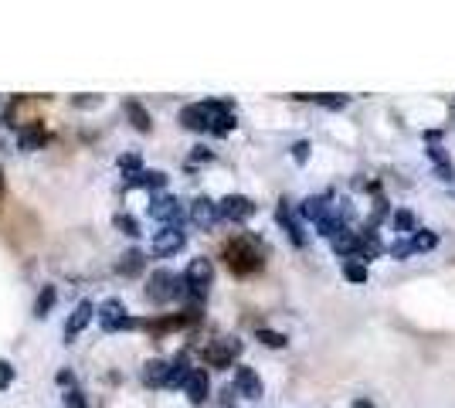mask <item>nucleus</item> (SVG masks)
Masks as SVG:
<instances>
[{"instance_id": "13", "label": "nucleus", "mask_w": 455, "mask_h": 408, "mask_svg": "<svg viewBox=\"0 0 455 408\" xmlns=\"http://www.w3.org/2000/svg\"><path fill=\"white\" fill-rule=\"evenodd\" d=\"M275 221L283 225V232L289 238H292V245H306V232H302V225H299L296 218H292V211H289V201H279V208H275Z\"/></svg>"}, {"instance_id": "36", "label": "nucleus", "mask_w": 455, "mask_h": 408, "mask_svg": "<svg viewBox=\"0 0 455 408\" xmlns=\"http://www.w3.org/2000/svg\"><path fill=\"white\" fill-rule=\"evenodd\" d=\"M204 160H211V150H207V146H194V154H190V163H204Z\"/></svg>"}, {"instance_id": "23", "label": "nucleus", "mask_w": 455, "mask_h": 408, "mask_svg": "<svg viewBox=\"0 0 455 408\" xmlns=\"http://www.w3.org/2000/svg\"><path fill=\"white\" fill-rule=\"evenodd\" d=\"M55 299H58V289H55V286H45V289H41V296L34 299V316H38V320H45V316L51 313V306H55Z\"/></svg>"}, {"instance_id": "32", "label": "nucleus", "mask_w": 455, "mask_h": 408, "mask_svg": "<svg viewBox=\"0 0 455 408\" xmlns=\"http://www.w3.org/2000/svg\"><path fill=\"white\" fill-rule=\"evenodd\" d=\"M62 402H65V408H89V405H85V394H82L79 388H68Z\"/></svg>"}, {"instance_id": "10", "label": "nucleus", "mask_w": 455, "mask_h": 408, "mask_svg": "<svg viewBox=\"0 0 455 408\" xmlns=\"http://www.w3.org/2000/svg\"><path fill=\"white\" fill-rule=\"evenodd\" d=\"M184 249V232L180 228H160L157 235H153V245H150V252L157 255V259H167V255H173V252Z\"/></svg>"}, {"instance_id": "18", "label": "nucleus", "mask_w": 455, "mask_h": 408, "mask_svg": "<svg viewBox=\"0 0 455 408\" xmlns=\"http://www.w3.org/2000/svg\"><path fill=\"white\" fill-rule=\"evenodd\" d=\"M126 116H129V123H133V129H136V133H150V129H153L150 112L143 109L136 99H129V102H126Z\"/></svg>"}, {"instance_id": "16", "label": "nucleus", "mask_w": 455, "mask_h": 408, "mask_svg": "<svg viewBox=\"0 0 455 408\" xmlns=\"http://www.w3.org/2000/svg\"><path fill=\"white\" fill-rule=\"evenodd\" d=\"M167 371H170V361H160V358L146 361L143 364V385L146 388H167Z\"/></svg>"}, {"instance_id": "22", "label": "nucleus", "mask_w": 455, "mask_h": 408, "mask_svg": "<svg viewBox=\"0 0 455 408\" xmlns=\"http://www.w3.org/2000/svg\"><path fill=\"white\" fill-rule=\"evenodd\" d=\"M167 184V173L163 171H143L136 177H129V188H150V190H160Z\"/></svg>"}, {"instance_id": "5", "label": "nucleus", "mask_w": 455, "mask_h": 408, "mask_svg": "<svg viewBox=\"0 0 455 408\" xmlns=\"http://www.w3.org/2000/svg\"><path fill=\"white\" fill-rule=\"evenodd\" d=\"M214 279V266H211V259H190L187 272H184V283H187V296L190 299H204L207 296V286Z\"/></svg>"}, {"instance_id": "11", "label": "nucleus", "mask_w": 455, "mask_h": 408, "mask_svg": "<svg viewBox=\"0 0 455 408\" xmlns=\"http://www.w3.org/2000/svg\"><path fill=\"white\" fill-rule=\"evenodd\" d=\"M235 394H241V398H262V377L255 375L251 367H245V364H238L235 367Z\"/></svg>"}, {"instance_id": "24", "label": "nucleus", "mask_w": 455, "mask_h": 408, "mask_svg": "<svg viewBox=\"0 0 455 408\" xmlns=\"http://www.w3.org/2000/svg\"><path fill=\"white\" fill-rule=\"evenodd\" d=\"M112 225H116V232H123V235H129V238H140L143 235L140 221L133 218V215H116V218H112Z\"/></svg>"}, {"instance_id": "38", "label": "nucleus", "mask_w": 455, "mask_h": 408, "mask_svg": "<svg viewBox=\"0 0 455 408\" xmlns=\"http://www.w3.org/2000/svg\"><path fill=\"white\" fill-rule=\"evenodd\" d=\"M75 106H79V109H89V106H99V95H79V99H75Z\"/></svg>"}, {"instance_id": "21", "label": "nucleus", "mask_w": 455, "mask_h": 408, "mask_svg": "<svg viewBox=\"0 0 455 408\" xmlns=\"http://www.w3.org/2000/svg\"><path fill=\"white\" fill-rule=\"evenodd\" d=\"M143 266H146V252H140V249H129V252L123 255V259L116 262L119 276H136V272H140Z\"/></svg>"}, {"instance_id": "6", "label": "nucleus", "mask_w": 455, "mask_h": 408, "mask_svg": "<svg viewBox=\"0 0 455 408\" xmlns=\"http://www.w3.org/2000/svg\"><path fill=\"white\" fill-rule=\"evenodd\" d=\"M150 218L160 221L163 228H180V221H184V204H180V198H173V194H153V201H150Z\"/></svg>"}, {"instance_id": "19", "label": "nucleus", "mask_w": 455, "mask_h": 408, "mask_svg": "<svg viewBox=\"0 0 455 408\" xmlns=\"http://www.w3.org/2000/svg\"><path fill=\"white\" fill-rule=\"evenodd\" d=\"M333 252H336V255H344V259H350V255H361V238L353 235L350 228H344L340 235L333 238Z\"/></svg>"}, {"instance_id": "26", "label": "nucleus", "mask_w": 455, "mask_h": 408, "mask_svg": "<svg viewBox=\"0 0 455 408\" xmlns=\"http://www.w3.org/2000/svg\"><path fill=\"white\" fill-rule=\"evenodd\" d=\"M231 129H235V112L231 109L218 112V116H214V123H211V133H214V136H228Z\"/></svg>"}, {"instance_id": "35", "label": "nucleus", "mask_w": 455, "mask_h": 408, "mask_svg": "<svg viewBox=\"0 0 455 408\" xmlns=\"http://www.w3.org/2000/svg\"><path fill=\"white\" fill-rule=\"evenodd\" d=\"M411 252H415V245H411V242H394V245H391V255H394V259H408Z\"/></svg>"}, {"instance_id": "34", "label": "nucleus", "mask_w": 455, "mask_h": 408, "mask_svg": "<svg viewBox=\"0 0 455 408\" xmlns=\"http://www.w3.org/2000/svg\"><path fill=\"white\" fill-rule=\"evenodd\" d=\"M292 160H296V163H306V160H309V143L299 140L296 146H292Z\"/></svg>"}, {"instance_id": "37", "label": "nucleus", "mask_w": 455, "mask_h": 408, "mask_svg": "<svg viewBox=\"0 0 455 408\" xmlns=\"http://www.w3.org/2000/svg\"><path fill=\"white\" fill-rule=\"evenodd\" d=\"M55 381H58L62 388H72V385H75V375H72V371H58V375H55Z\"/></svg>"}, {"instance_id": "12", "label": "nucleus", "mask_w": 455, "mask_h": 408, "mask_svg": "<svg viewBox=\"0 0 455 408\" xmlns=\"http://www.w3.org/2000/svg\"><path fill=\"white\" fill-rule=\"evenodd\" d=\"M221 215H218V204L211 201V198H204V194H201V198H194V204H190V221H194V225H201V228H214V221H218Z\"/></svg>"}, {"instance_id": "1", "label": "nucleus", "mask_w": 455, "mask_h": 408, "mask_svg": "<svg viewBox=\"0 0 455 408\" xmlns=\"http://www.w3.org/2000/svg\"><path fill=\"white\" fill-rule=\"evenodd\" d=\"M187 296V283H184V272H173V269H153L150 279H146V299L150 303H173V299Z\"/></svg>"}, {"instance_id": "2", "label": "nucleus", "mask_w": 455, "mask_h": 408, "mask_svg": "<svg viewBox=\"0 0 455 408\" xmlns=\"http://www.w3.org/2000/svg\"><path fill=\"white\" fill-rule=\"evenodd\" d=\"M224 262L231 266V272L248 276V272H255V269H262V252H258V245H255V238L241 235V238H235V242L224 245Z\"/></svg>"}, {"instance_id": "40", "label": "nucleus", "mask_w": 455, "mask_h": 408, "mask_svg": "<svg viewBox=\"0 0 455 408\" xmlns=\"http://www.w3.org/2000/svg\"><path fill=\"white\" fill-rule=\"evenodd\" d=\"M0 190H4V171H0Z\"/></svg>"}, {"instance_id": "25", "label": "nucleus", "mask_w": 455, "mask_h": 408, "mask_svg": "<svg viewBox=\"0 0 455 408\" xmlns=\"http://www.w3.org/2000/svg\"><path fill=\"white\" fill-rule=\"evenodd\" d=\"M119 171H123L126 181H129V177L143 173L146 167H143V157H140V154H123V157H119Z\"/></svg>"}, {"instance_id": "3", "label": "nucleus", "mask_w": 455, "mask_h": 408, "mask_svg": "<svg viewBox=\"0 0 455 408\" xmlns=\"http://www.w3.org/2000/svg\"><path fill=\"white\" fill-rule=\"evenodd\" d=\"M228 109H231V102H224V99H207V102H190V106H184L177 119H180V126L190 129V133H204V129H211L214 116H218V112H228Z\"/></svg>"}, {"instance_id": "33", "label": "nucleus", "mask_w": 455, "mask_h": 408, "mask_svg": "<svg viewBox=\"0 0 455 408\" xmlns=\"http://www.w3.org/2000/svg\"><path fill=\"white\" fill-rule=\"evenodd\" d=\"M319 106H327V109H344L346 106V95H313Z\"/></svg>"}, {"instance_id": "9", "label": "nucleus", "mask_w": 455, "mask_h": 408, "mask_svg": "<svg viewBox=\"0 0 455 408\" xmlns=\"http://www.w3.org/2000/svg\"><path fill=\"white\" fill-rule=\"evenodd\" d=\"M99 313V306H92V299H82L79 306L72 310V316H68V323H65V344H72L75 337H79L82 330L92 323V316Z\"/></svg>"}, {"instance_id": "4", "label": "nucleus", "mask_w": 455, "mask_h": 408, "mask_svg": "<svg viewBox=\"0 0 455 408\" xmlns=\"http://www.w3.org/2000/svg\"><path fill=\"white\" fill-rule=\"evenodd\" d=\"M95 316H99V327L106 330V333H119V330L143 327V320H136V316L126 313L123 299H116V296L102 299V303H99V313H95Z\"/></svg>"}, {"instance_id": "17", "label": "nucleus", "mask_w": 455, "mask_h": 408, "mask_svg": "<svg viewBox=\"0 0 455 408\" xmlns=\"http://www.w3.org/2000/svg\"><path fill=\"white\" fill-rule=\"evenodd\" d=\"M327 201H330V198H306V201L299 204V215L319 225V221H323V218H327V215H330V211H333V208H330V204H327Z\"/></svg>"}, {"instance_id": "27", "label": "nucleus", "mask_w": 455, "mask_h": 408, "mask_svg": "<svg viewBox=\"0 0 455 408\" xmlns=\"http://www.w3.org/2000/svg\"><path fill=\"white\" fill-rule=\"evenodd\" d=\"M255 337H258L265 347H285V333H275V330L258 327V330H255Z\"/></svg>"}, {"instance_id": "15", "label": "nucleus", "mask_w": 455, "mask_h": 408, "mask_svg": "<svg viewBox=\"0 0 455 408\" xmlns=\"http://www.w3.org/2000/svg\"><path fill=\"white\" fill-rule=\"evenodd\" d=\"M207 392H211V381H207V371H201V367H194V375H190L187 388H184V394H187L190 405H201V402H207Z\"/></svg>"}, {"instance_id": "20", "label": "nucleus", "mask_w": 455, "mask_h": 408, "mask_svg": "<svg viewBox=\"0 0 455 408\" xmlns=\"http://www.w3.org/2000/svg\"><path fill=\"white\" fill-rule=\"evenodd\" d=\"M41 143H48V133L38 123L24 126V129H21V136H17V146H21V150H38Z\"/></svg>"}, {"instance_id": "31", "label": "nucleus", "mask_w": 455, "mask_h": 408, "mask_svg": "<svg viewBox=\"0 0 455 408\" xmlns=\"http://www.w3.org/2000/svg\"><path fill=\"white\" fill-rule=\"evenodd\" d=\"M344 276L350 283H363V279H367V269L357 266V262H344Z\"/></svg>"}, {"instance_id": "29", "label": "nucleus", "mask_w": 455, "mask_h": 408, "mask_svg": "<svg viewBox=\"0 0 455 408\" xmlns=\"http://www.w3.org/2000/svg\"><path fill=\"white\" fill-rule=\"evenodd\" d=\"M394 228H398V232H411V228H415V215H411V211H405V208H401V211H394Z\"/></svg>"}, {"instance_id": "14", "label": "nucleus", "mask_w": 455, "mask_h": 408, "mask_svg": "<svg viewBox=\"0 0 455 408\" xmlns=\"http://www.w3.org/2000/svg\"><path fill=\"white\" fill-rule=\"evenodd\" d=\"M190 375H194V367H190L187 354H177L170 361V371H167V388H187Z\"/></svg>"}, {"instance_id": "28", "label": "nucleus", "mask_w": 455, "mask_h": 408, "mask_svg": "<svg viewBox=\"0 0 455 408\" xmlns=\"http://www.w3.org/2000/svg\"><path fill=\"white\" fill-rule=\"evenodd\" d=\"M14 377H17L14 364H11V361H4V358H0V392H7V388L14 385Z\"/></svg>"}, {"instance_id": "39", "label": "nucleus", "mask_w": 455, "mask_h": 408, "mask_svg": "<svg viewBox=\"0 0 455 408\" xmlns=\"http://www.w3.org/2000/svg\"><path fill=\"white\" fill-rule=\"evenodd\" d=\"M353 408H374V405H371L367 398H357V402H353Z\"/></svg>"}, {"instance_id": "30", "label": "nucleus", "mask_w": 455, "mask_h": 408, "mask_svg": "<svg viewBox=\"0 0 455 408\" xmlns=\"http://www.w3.org/2000/svg\"><path fill=\"white\" fill-rule=\"evenodd\" d=\"M435 242H439V238L432 235V232H418V235L411 238V245H415V252H428V249H435Z\"/></svg>"}, {"instance_id": "7", "label": "nucleus", "mask_w": 455, "mask_h": 408, "mask_svg": "<svg viewBox=\"0 0 455 408\" xmlns=\"http://www.w3.org/2000/svg\"><path fill=\"white\" fill-rule=\"evenodd\" d=\"M238 354H241V340L238 337H218L214 344L204 347V364H211V367H231Z\"/></svg>"}, {"instance_id": "8", "label": "nucleus", "mask_w": 455, "mask_h": 408, "mask_svg": "<svg viewBox=\"0 0 455 408\" xmlns=\"http://www.w3.org/2000/svg\"><path fill=\"white\" fill-rule=\"evenodd\" d=\"M218 215L224 221H248L255 215V201L245 198V194H228L218 201Z\"/></svg>"}]
</instances>
